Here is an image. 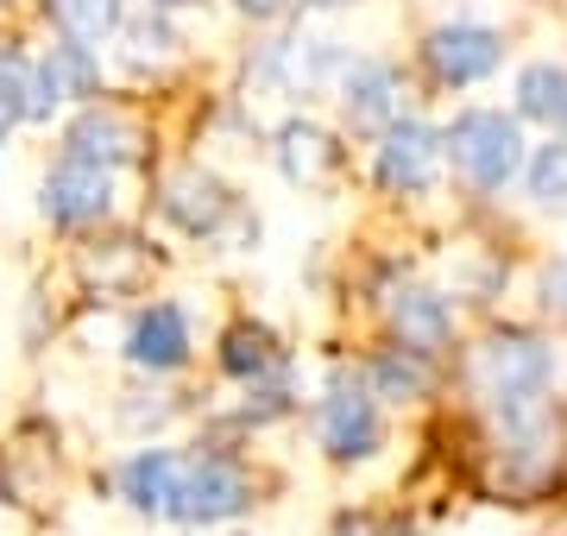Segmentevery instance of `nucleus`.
<instances>
[{
	"label": "nucleus",
	"instance_id": "1",
	"mask_svg": "<svg viewBox=\"0 0 567 536\" xmlns=\"http://www.w3.org/2000/svg\"><path fill=\"white\" fill-rule=\"evenodd\" d=\"M252 505H259V480L240 461L234 435H203L196 449H183V480L171 505L177 530H221V524H240Z\"/></svg>",
	"mask_w": 567,
	"mask_h": 536
},
{
	"label": "nucleus",
	"instance_id": "2",
	"mask_svg": "<svg viewBox=\"0 0 567 536\" xmlns=\"http://www.w3.org/2000/svg\"><path fill=\"white\" fill-rule=\"evenodd\" d=\"M442 158L454 165V177H461L466 189L498 196V189L517 184L524 165H529L524 121L505 114V107H461V114L442 126Z\"/></svg>",
	"mask_w": 567,
	"mask_h": 536
},
{
	"label": "nucleus",
	"instance_id": "3",
	"mask_svg": "<svg viewBox=\"0 0 567 536\" xmlns=\"http://www.w3.org/2000/svg\"><path fill=\"white\" fill-rule=\"evenodd\" d=\"M548 385H555V348L536 329H492L473 348V392L492 404V416H524L543 411Z\"/></svg>",
	"mask_w": 567,
	"mask_h": 536
},
{
	"label": "nucleus",
	"instance_id": "4",
	"mask_svg": "<svg viewBox=\"0 0 567 536\" xmlns=\"http://www.w3.org/2000/svg\"><path fill=\"white\" fill-rule=\"evenodd\" d=\"M316 449L334 467H365L372 454L385 449V411H379V398L365 392L360 372L334 367L322 379V398H316Z\"/></svg>",
	"mask_w": 567,
	"mask_h": 536
},
{
	"label": "nucleus",
	"instance_id": "5",
	"mask_svg": "<svg viewBox=\"0 0 567 536\" xmlns=\"http://www.w3.org/2000/svg\"><path fill=\"white\" fill-rule=\"evenodd\" d=\"M121 353L140 379H177V372L196 360V322H189V310L171 303V297L140 303L133 322H126V334H121Z\"/></svg>",
	"mask_w": 567,
	"mask_h": 536
},
{
	"label": "nucleus",
	"instance_id": "6",
	"mask_svg": "<svg viewBox=\"0 0 567 536\" xmlns=\"http://www.w3.org/2000/svg\"><path fill=\"white\" fill-rule=\"evenodd\" d=\"M423 63L442 89H473V83H486V76H498V63H505V32L486 25V20H442V25H429Z\"/></svg>",
	"mask_w": 567,
	"mask_h": 536
},
{
	"label": "nucleus",
	"instance_id": "7",
	"mask_svg": "<svg viewBox=\"0 0 567 536\" xmlns=\"http://www.w3.org/2000/svg\"><path fill=\"white\" fill-rule=\"evenodd\" d=\"M121 203V177L95 165H76V158H58L39 184V215L63 234H82V227H102Z\"/></svg>",
	"mask_w": 567,
	"mask_h": 536
},
{
	"label": "nucleus",
	"instance_id": "8",
	"mask_svg": "<svg viewBox=\"0 0 567 536\" xmlns=\"http://www.w3.org/2000/svg\"><path fill=\"white\" fill-rule=\"evenodd\" d=\"M435 171H442V126L416 121V114H398L379 133V152H372L379 189L385 196H429L435 189Z\"/></svg>",
	"mask_w": 567,
	"mask_h": 536
},
{
	"label": "nucleus",
	"instance_id": "9",
	"mask_svg": "<svg viewBox=\"0 0 567 536\" xmlns=\"http://www.w3.org/2000/svg\"><path fill=\"white\" fill-rule=\"evenodd\" d=\"M63 102H102V51L95 44H76V39H58L44 58H32V114L25 121L44 126Z\"/></svg>",
	"mask_w": 567,
	"mask_h": 536
},
{
	"label": "nucleus",
	"instance_id": "10",
	"mask_svg": "<svg viewBox=\"0 0 567 536\" xmlns=\"http://www.w3.org/2000/svg\"><path fill=\"white\" fill-rule=\"evenodd\" d=\"M158 215L177 227V234H189V240H215V234L240 215V196H234V189H227L208 165H183V171L164 177Z\"/></svg>",
	"mask_w": 567,
	"mask_h": 536
},
{
	"label": "nucleus",
	"instance_id": "11",
	"mask_svg": "<svg viewBox=\"0 0 567 536\" xmlns=\"http://www.w3.org/2000/svg\"><path fill=\"white\" fill-rule=\"evenodd\" d=\"M177 480H183V449H164V442H145L114 467V493L140 524H171V505H177Z\"/></svg>",
	"mask_w": 567,
	"mask_h": 536
},
{
	"label": "nucleus",
	"instance_id": "12",
	"mask_svg": "<svg viewBox=\"0 0 567 536\" xmlns=\"http://www.w3.org/2000/svg\"><path fill=\"white\" fill-rule=\"evenodd\" d=\"M58 158H76V165H95V171H114V177H121V171L140 158V126L126 121L121 107L89 102V107H76V114H70Z\"/></svg>",
	"mask_w": 567,
	"mask_h": 536
},
{
	"label": "nucleus",
	"instance_id": "13",
	"mask_svg": "<svg viewBox=\"0 0 567 536\" xmlns=\"http://www.w3.org/2000/svg\"><path fill=\"white\" fill-rule=\"evenodd\" d=\"M385 329L398 348L423 353V360H442L454 348V303L429 285H398V290H385Z\"/></svg>",
	"mask_w": 567,
	"mask_h": 536
},
{
	"label": "nucleus",
	"instance_id": "14",
	"mask_svg": "<svg viewBox=\"0 0 567 536\" xmlns=\"http://www.w3.org/2000/svg\"><path fill=\"white\" fill-rule=\"evenodd\" d=\"M334 95H341L347 133H385L404 107V83L385 58H347V70L334 76Z\"/></svg>",
	"mask_w": 567,
	"mask_h": 536
},
{
	"label": "nucleus",
	"instance_id": "15",
	"mask_svg": "<svg viewBox=\"0 0 567 536\" xmlns=\"http://www.w3.org/2000/svg\"><path fill=\"white\" fill-rule=\"evenodd\" d=\"M271 158H278L284 184L297 189H322L334 171H341V140L328 133V126H316L309 114H290V121L278 126V140H271Z\"/></svg>",
	"mask_w": 567,
	"mask_h": 536
},
{
	"label": "nucleus",
	"instance_id": "16",
	"mask_svg": "<svg viewBox=\"0 0 567 536\" xmlns=\"http://www.w3.org/2000/svg\"><path fill=\"white\" fill-rule=\"evenodd\" d=\"M215 367H221V379H234V385H265V379H284L290 372V348H284L278 334L265 329V322H234V329H221V341H215Z\"/></svg>",
	"mask_w": 567,
	"mask_h": 536
},
{
	"label": "nucleus",
	"instance_id": "17",
	"mask_svg": "<svg viewBox=\"0 0 567 536\" xmlns=\"http://www.w3.org/2000/svg\"><path fill=\"white\" fill-rule=\"evenodd\" d=\"M347 70V51L334 39H309V32H297V39H284L265 51V76L278 89H290V95H316V89L328 83V76H341Z\"/></svg>",
	"mask_w": 567,
	"mask_h": 536
},
{
	"label": "nucleus",
	"instance_id": "18",
	"mask_svg": "<svg viewBox=\"0 0 567 536\" xmlns=\"http://www.w3.org/2000/svg\"><path fill=\"white\" fill-rule=\"evenodd\" d=\"M365 392L379 398V404H423V398H435V360H423V353L410 348H379L372 360L360 367Z\"/></svg>",
	"mask_w": 567,
	"mask_h": 536
},
{
	"label": "nucleus",
	"instance_id": "19",
	"mask_svg": "<svg viewBox=\"0 0 567 536\" xmlns=\"http://www.w3.org/2000/svg\"><path fill=\"white\" fill-rule=\"evenodd\" d=\"M517 121H536L548 126V140H567V63L555 58H536L517 70Z\"/></svg>",
	"mask_w": 567,
	"mask_h": 536
},
{
	"label": "nucleus",
	"instance_id": "20",
	"mask_svg": "<svg viewBox=\"0 0 567 536\" xmlns=\"http://www.w3.org/2000/svg\"><path fill=\"white\" fill-rule=\"evenodd\" d=\"M44 20L58 25V39H76V44L102 51L107 39H121L126 7L121 0H44Z\"/></svg>",
	"mask_w": 567,
	"mask_h": 536
},
{
	"label": "nucleus",
	"instance_id": "21",
	"mask_svg": "<svg viewBox=\"0 0 567 536\" xmlns=\"http://www.w3.org/2000/svg\"><path fill=\"white\" fill-rule=\"evenodd\" d=\"M524 184H529V203L536 208H567V140H548L529 152Z\"/></svg>",
	"mask_w": 567,
	"mask_h": 536
},
{
	"label": "nucleus",
	"instance_id": "22",
	"mask_svg": "<svg viewBox=\"0 0 567 536\" xmlns=\"http://www.w3.org/2000/svg\"><path fill=\"white\" fill-rule=\"evenodd\" d=\"M32 114V58L0 44V126H20Z\"/></svg>",
	"mask_w": 567,
	"mask_h": 536
},
{
	"label": "nucleus",
	"instance_id": "23",
	"mask_svg": "<svg viewBox=\"0 0 567 536\" xmlns=\"http://www.w3.org/2000/svg\"><path fill=\"white\" fill-rule=\"evenodd\" d=\"M121 39H126V63H133V70H145V63H164L171 51H177V32H171V20H164V13L126 20Z\"/></svg>",
	"mask_w": 567,
	"mask_h": 536
},
{
	"label": "nucleus",
	"instance_id": "24",
	"mask_svg": "<svg viewBox=\"0 0 567 536\" xmlns=\"http://www.w3.org/2000/svg\"><path fill=\"white\" fill-rule=\"evenodd\" d=\"M177 411H183L177 392H126L121 398V430L126 435H158Z\"/></svg>",
	"mask_w": 567,
	"mask_h": 536
},
{
	"label": "nucleus",
	"instance_id": "25",
	"mask_svg": "<svg viewBox=\"0 0 567 536\" xmlns=\"http://www.w3.org/2000/svg\"><path fill=\"white\" fill-rule=\"evenodd\" d=\"M543 303L567 322V259H555V266L543 271Z\"/></svg>",
	"mask_w": 567,
	"mask_h": 536
},
{
	"label": "nucleus",
	"instance_id": "26",
	"mask_svg": "<svg viewBox=\"0 0 567 536\" xmlns=\"http://www.w3.org/2000/svg\"><path fill=\"white\" fill-rule=\"evenodd\" d=\"M290 7H297V0H234V13H240V20H252V25H271V20H284Z\"/></svg>",
	"mask_w": 567,
	"mask_h": 536
},
{
	"label": "nucleus",
	"instance_id": "27",
	"mask_svg": "<svg viewBox=\"0 0 567 536\" xmlns=\"http://www.w3.org/2000/svg\"><path fill=\"white\" fill-rule=\"evenodd\" d=\"M152 13H183V7H203V0H145Z\"/></svg>",
	"mask_w": 567,
	"mask_h": 536
},
{
	"label": "nucleus",
	"instance_id": "28",
	"mask_svg": "<svg viewBox=\"0 0 567 536\" xmlns=\"http://www.w3.org/2000/svg\"><path fill=\"white\" fill-rule=\"evenodd\" d=\"M303 7H316V13H334V7H353V0H303Z\"/></svg>",
	"mask_w": 567,
	"mask_h": 536
},
{
	"label": "nucleus",
	"instance_id": "29",
	"mask_svg": "<svg viewBox=\"0 0 567 536\" xmlns=\"http://www.w3.org/2000/svg\"><path fill=\"white\" fill-rule=\"evenodd\" d=\"M0 505H7V461H0Z\"/></svg>",
	"mask_w": 567,
	"mask_h": 536
}]
</instances>
